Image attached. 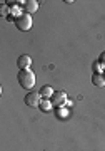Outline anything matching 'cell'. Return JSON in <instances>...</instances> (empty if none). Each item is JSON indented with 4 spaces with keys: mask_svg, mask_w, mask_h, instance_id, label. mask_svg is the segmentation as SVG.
<instances>
[{
    "mask_svg": "<svg viewBox=\"0 0 105 151\" xmlns=\"http://www.w3.org/2000/svg\"><path fill=\"white\" fill-rule=\"evenodd\" d=\"M17 81H18V84L23 89H32V87L35 86V74L30 69H22V70H18Z\"/></svg>",
    "mask_w": 105,
    "mask_h": 151,
    "instance_id": "1",
    "label": "cell"
},
{
    "mask_svg": "<svg viewBox=\"0 0 105 151\" xmlns=\"http://www.w3.org/2000/svg\"><path fill=\"white\" fill-rule=\"evenodd\" d=\"M15 27L17 30H22V32H27V30H30L32 29V17L28 15V14H20V15L15 17Z\"/></svg>",
    "mask_w": 105,
    "mask_h": 151,
    "instance_id": "2",
    "label": "cell"
},
{
    "mask_svg": "<svg viewBox=\"0 0 105 151\" xmlns=\"http://www.w3.org/2000/svg\"><path fill=\"white\" fill-rule=\"evenodd\" d=\"M23 101H25V104L28 106V108H38L40 106V103H42V96H40V92H27L25 97H23Z\"/></svg>",
    "mask_w": 105,
    "mask_h": 151,
    "instance_id": "3",
    "label": "cell"
},
{
    "mask_svg": "<svg viewBox=\"0 0 105 151\" xmlns=\"http://www.w3.org/2000/svg\"><path fill=\"white\" fill-rule=\"evenodd\" d=\"M48 101L52 103V106H57V108H60V106H62L65 101H67V94H65L63 91H55Z\"/></svg>",
    "mask_w": 105,
    "mask_h": 151,
    "instance_id": "4",
    "label": "cell"
},
{
    "mask_svg": "<svg viewBox=\"0 0 105 151\" xmlns=\"http://www.w3.org/2000/svg\"><path fill=\"white\" fill-rule=\"evenodd\" d=\"M32 64V59H30V55H27V54H22L18 59H17V65H18V69H28Z\"/></svg>",
    "mask_w": 105,
    "mask_h": 151,
    "instance_id": "5",
    "label": "cell"
},
{
    "mask_svg": "<svg viewBox=\"0 0 105 151\" xmlns=\"http://www.w3.org/2000/svg\"><path fill=\"white\" fill-rule=\"evenodd\" d=\"M38 9V2H35V0H27V2H23V12L25 14H33V12H37Z\"/></svg>",
    "mask_w": 105,
    "mask_h": 151,
    "instance_id": "6",
    "label": "cell"
},
{
    "mask_svg": "<svg viewBox=\"0 0 105 151\" xmlns=\"http://www.w3.org/2000/svg\"><path fill=\"white\" fill-rule=\"evenodd\" d=\"M92 82H94L97 87H104V86H105V77H104V74L95 72V74L92 76Z\"/></svg>",
    "mask_w": 105,
    "mask_h": 151,
    "instance_id": "7",
    "label": "cell"
},
{
    "mask_svg": "<svg viewBox=\"0 0 105 151\" xmlns=\"http://www.w3.org/2000/svg\"><path fill=\"white\" fill-rule=\"evenodd\" d=\"M38 92H40V96H42L43 99H50V97H52V94H53L55 91H53L50 86H42Z\"/></svg>",
    "mask_w": 105,
    "mask_h": 151,
    "instance_id": "8",
    "label": "cell"
},
{
    "mask_svg": "<svg viewBox=\"0 0 105 151\" xmlns=\"http://www.w3.org/2000/svg\"><path fill=\"white\" fill-rule=\"evenodd\" d=\"M50 106H52V103H50L48 99H42V103H40V106H38V108L42 109L43 113H48V111H50Z\"/></svg>",
    "mask_w": 105,
    "mask_h": 151,
    "instance_id": "9",
    "label": "cell"
},
{
    "mask_svg": "<svg viewBox=\"0 0 105 151\" xmlns=\"http://www.w3.org/2000/svg\"><path fill=\"white\" fill-rule=\"evenodd\" d=\"M99 62L102 65H105V52H102V54H100V59H99Z\"/></svg>",
    "mask_w": 105,
    "mask_h": 151,
    "instance_id": "10",
    "label": "cell"
}]
</instances>
